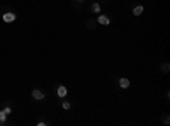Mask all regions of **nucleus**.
Masks as SVG:
<instances>
[{
    "instance_id": "39448f33",
    "label": "nucleus",
    "mask_w": 170,
    "mask_h": 126,
    "mask_svg": "<svg viewBox=\"0 0 170 126\" xmlns=\"http://www.w3.org/2000/svg\"><path fill=\"white\" fill-rule=\"evenodd\" d=\"M143 14V5H135L133 7V15H141Z\"/></svg>"
},
{
    "instance_id": "f03ea898",
    "label": "nucleus",
    "mask_w": 170,
    "mask_h": 126,
    "mask_svg": "<svg viewBox=\"0 0 170 126\" xmlns=\"http://www.w3.org/2000/svg\"><path fill=\"white\" fill-rule=\"evenodd\" d=\"M56 94H58V97L65 99V97H66V94H68V89H66L65 85H58V87H56Z\"/></svg>"
},
{
    "instance_id": "423d86ee",
    "label": "nucleus",
    "mask_w": 170,
    "mask_h": 126,
    "mask_svg": "<svg viewBox=\"0 0 170 126\" xmlns=\"http://www.w3.org/2000/svg\"><path fill=\"white\" fill-rule=\"evenodd\" d=\"M119 87L121 89H128L129 87V80L128 79H119Z\"/></svg>"
},
{
    "instance_id": "f8f14e48",
    "label": "nucleus",
    "mask_w": 170,
    "mask_h": 126,
    "mask_svg": "<svg viewBox=\"0 0 170 126\" xmlns=\"http://www.w3.org/2000/svg\"><path fill=\"white\" fill-rule=\"evenodd\" d=\"M78 2H83V0H78Z\"/></svg>"
},
{
    "instance_id": "1a4fd4ad",
    "label": "nucleus",
    "mask_w": 170,
    "mask_h": 126,
    "mask_svg": "<svg viewBox=\"0 0 170 126\" xmlns=\"http://www.w3.org/2000/svg\"><path fill=\"white\" fill-rule=\"evenodd\" d=\"M61 108H63V109L66 111V109H70V108H72V104H70L68 101H63V102H61Z\"/></svg>"
},
{
    "instance_id": "20e7f679",
    "label": "nucleus",
    "mask_w": 170,
    "mask_h": 126,
    "mask_svg": "<svg viewBox=\"0 0 170 126\" xmlns=\"http://www.w3.org/2000/svg\"><path fill=\"white\" fill-rule=\"evenodd\" d=\"M32 99H34V101H43V99H44V94H43L39 89H34V90H32Z\"/></svg>"
},
{
    "instance_id": "6e6552de",
    "label": "nucleus",
    "mask_w": 170,
    "mask_h": 126,
    "mask_svg": "<svg viewBox=\"0 0 170 126\" xmlns=\"http://www.w3.org/2000/svg\"><path fill=\"white\" fill-rule=\"evenodd\" d=\"M92 10H94L95 14H99V12H100V3H94V5H92Z\"/></svg>"
},
{
    "instance_id": "0eeeda50",
    "label": "nucleus",
    "mask_w": 170,
    "mask_h": 126,
    "mask_svg": "<svg viewBox=\"0 0 170 126\" xmlns=\"http://www.w3.org/2000/svg\"><path fill=\"white\" fill-rule=\"evenodd\" d=\"M7 123V114L3 111H0V125H5Z\"/></svg>"
},
{
    "instance_id": "9b49d317",
    "label": "nucleus",
    "mask_w": 170,
    "mask_h": 126,
    "mask_svg": "<svg viewBox=\"0 0 170 126\" xmlns=\"http://www.w3.org/2000/svg\"><path fill=\"white\" fill-rule=\"evenodd\" d=\"M3 113H5V114L9 116V114L12 113V108H10V106H5V108H3Z\"/></svg>"
},
{
    "instance_id": "f257e3e1",
    "label": "nucleus",
    "mask_w": 170,
    "mask_h": 126,
    "mask_svg": "<svg viewBox=\"0 0 170 126\" xmlns=\"http://www.w3.org/2000/svg\"><path fill=\"white\" fill-rule=\"evenodd\" d=\"M15 19H17V15H15L14 12H5V14L2 15V20H3V22H7V24H10V22H14Z\"/></svg>"
},
{
    "instance_id": "9d476101",
    "label": "nucleus",
    "mask_w": 170,
    "mask_h": 126,
    "mask_svg": "<svg viewBox=\"0 0 170 126\" xmlns=\"http://www.w3.org/2000/svg\"><path fill=\"white\" fill-rule=\"evenodd\" d=\"M169 70H170L169 63H163V65H162V72H163V73H169Z\"/></svg>"
},
{
    "instance_id": "7ed1b4c3",
    "label": "nucleus",
    "mask_w": 170,
    "mask_h": 126,
    "mask_svg": "<svg viewBox=\"0 0 170 126\" xmlns=\"http://www.w3.org/2000/svg\"><path fill=\"white\" fill-rule=\"evenodd\" d=\"M97 22H99L100 26H107V24H111V19H109L107 15H104V14H100V15L97 17Z\"/></svg>"
}]
</instances>
